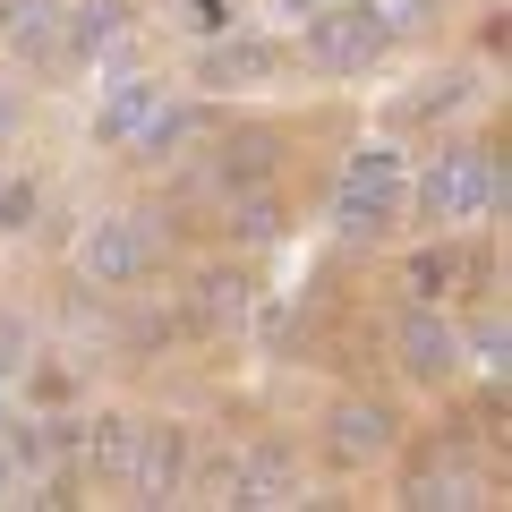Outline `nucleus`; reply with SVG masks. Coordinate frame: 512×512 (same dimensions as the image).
I'll return each instance as SVG.
<instances>
[{
  "label": "nucleus",
  "mask_w": 512,
  "mask_h": 512,
  "mask_svg": "<svg viewBox=\"0 0 512 512\" xmlns=\"http://www.w3.org/2000/svg\"><path fill=\"white\" fill-rule=\"evenodd\" d=\"M205 120H214V103H197L180 77L128 60V69H103L86 137H94V154H120V163H171L180 146H197Z\"/></svg>",
  "instance_id": "f257e3e1"
},
{
  "label": "nucleus",
  "mask_w": 512,
  "mask_h": 512,
  "mask_svg": "<svg viewBox=\"0 0 512 512\" xmlns=\"http://www.w3.org/2000/svg\"><path fill=\"white\" fill-rule=\"evenodd\" d=\"M504 128L478 120V128H444L427 137V154L410 163V222L427 231H487L504 214Z\"/></svg>",
  "instance_id": "f03ea898"
},
{
  "label": "nucleus",
  "mask_w": 512,
  "mask_h": 512,
  "mask_svg": "<svg viewBox=\"0 0 512 512\" xmlns=\"http://www.w3.org/2000/svg\"><path fill=\"white\" fill-rule=\"evenodd\" d=\"M171 265H180V239H171L163 205H103V214L69 239L77 291H103V299H146V291H163Z\"/></svg>",
  "instance_id": "7ed1b4c3"
},
{
  "label": "nucleus",
  "mask_w": 512,
  "mask_h": 512,
  "mask_svg": "<svg viewBox=\"0 0 512 512\" xmlns=\"http://www.w3.org/2000/svg\"><path fill=\"white\" fill-rule=\"evenodd\" d=\"M410 222V154L393 137H367L342 154V171L325 180V239L342 256H384Z\"/></svg>",
  "instance_id": "20e7f679"
},
{
  "label": "nucleus",
  "mask_w": 512,
  "mask_h": 512,
  "mask_svg": "<svg viewBox=\"0 0 512 512\" xmlns=\"http://www.w3.org/2000/svg\"><path fill=\"white\" fill-rule=\"evenodd\" d=\"M402 444H410L402 393H384V384H333L325 410H316L308 461H316V478H384Z\"/></svg>",
  "instance_id": "39448f33"
},
{
  "label": "nucleus",
  "mask_w": 512,
  "mask_h": 512,
  "mask_svg": "<svg viewBox=\"0 0 512 512\" xmlns=\"http://www.w3.org/2000/svg\"><path fill=\"white\" fill-rule=\"evenodd\" d=\"M384 487H393V504H410V512H487V504H504V470H495L487 453H470L453 427H436V436L410 427V444L393 453Z\"/></svg>",
  "instance_id": "423d86ee"
},
{
  "label": "nucleus",
  "mask_w": 512,
  "mask_h": 512,
  "mask_svg": "<svg viewBox=\"0 0 512 512\" xmlns=\"http://www.w3.org/2000/svg\"><path fill=\"white\" fill-rule=\"evenodd\" d=\"M376 350H384V367H393V384L419 393V402H444L461 384V316L436 308V299L393 291V308L376 316Z\"/></svg>",
  "instance_id": "0eeeda50"
},
{
  "label": "nucleus",
  "mask_w": 512,
  "mask_h": 512,
  "mask_svg": "<svg viewBox=\"0 0 512 512\" xmlns=\"http://www.w3.org/2000/svg\"><path fill=\"white\" fill-rule=\"evenodd\" d=\"M282 52H291V77H308V86H367V77H384L402 60L376 35V18H367L359 0H333L316 18H299L291 35H282Z\"/></svg>",
  "instance_id": "6e6552de"
},
{
  "label": "nucleus",
  "mask_w": 512,
  "mask_h": 512,
  "mask_svg": "<svg viewBox=\"0 0 512 512\" xmlns=\"http://www.w3.org/2000/svg\"><path fill=\"white\" fill-rule=\"evenodd\" d=\"M291 77V52H282L274 26H214V35L188 43V94L197 103H256Z\"/></svg>",
  "instance_id": "1a4fd4ad"
},
{
  "label": "nucleus",
  "mask_w": 512,
  "mask_h": 512,
  "mask_svg": "<svg viewBox=\"0 0 512 512\" xmlns=\"http://www.w3.org/2000/svg\"><path fill=\"white\" fill-rule=\"evenodd\" d=\"M197 495H214V504H308L316 495V461L299 436H282V427H265V436L231 444V453L205 461Z\"/></svg>",
  "instance_id": "9d476101"
},
{
  "label": "nucleus",
  "mask_w": 512,
  "mask_h": 512,
  "mask_svg": "<svg viewBox=\"0 0 512 512\" xmlns=\"http://www.w3.org/2000/svg\"><path fill=\"white\" fill-rule=\"evenodd\" d=\"M495 239L487 231H427L419 248L393 256V291L402 299H436V308H470L495 291Z\"/></svg>",
  "instance_id": "9b49d317"
},
{
  "label": "nucleus",
  "mask_w": 512,
  "mask_h": 512,
  "mask_svg": "<svg viewBox=\"0 0 512 512\" xmlns=\"http://www.w3.org/2000/svg\"><path fill=\"white\" fill-rule=\"evenodd\" d=\"M205 478V436L180 419V410H146L137 427V461H128V504H188Z\"/></svg>",
  "instance_id": "f8f14e48"
},
{
  "label": "nucleus",
  "mask_w": 512,
  "mask_h": 512,
  "mask_svg": "<svg viewBox=\"0 0 512 512\" xmlns=\"http://www.w3.org/2000/svg\"><path fill=\"white\" fill-rule=\"evenodd\" d=\"M171 308H180V333L197 342V333H248L256 325V274H248V256L214 248L205 265H188V282L171 291Z\"/></svg>",
  "instance_id": "ddd939ff"
},
{
  "label": "nucleus",
  "mask_w": 512,
  "mask_h": 512,
  "mask_svg": "<svg viewBox=\"0 0 512 512\" xmlns=\"http://www.w3.org/2000/svg\"><path fill=\"white\" fill-rule=\"evenodd\" d=\"M478 94H487V60H436L384 103V120H393V137H444L453 120L478 111Z\"/></svg>",
  "instance_id": "4468645a"
},
{
  "label": "nucleus",
  "mask_w": 512,
  "mask_h": 512,
  "mask_svg": "<svg viewBox=\"0 0 512 512\" xmlns=\"http://www.w3.org/2000/svg\"><path fill=\"white\" fill-rule=\"evenodd\" d=\"M120 52H137V0H69L60 77L69 69H120Z\"/></svg>",
  "instance_id": "2eb2a0df"
},
{
  "label": "nucleus",
  "mask_w": 512,
  "mask_h": 512,
  "mask_svg": "<svg viewBox=\"0 0 512 512\" xmlns=\"http://www.w3.org/2000/svg\"><path fill=\"white\" fill-rule=\"evenodd\" d=\"M453 316H461V384H504L512 325H504V308H495V291L470 299V308H453Z\"/></svg>",
  "instance_id": "dca6fc26"
},
{
  "label": "nucleus",
  "mask_w": 512,
  "mask_h": 512,
  "mask_svg": "<svg viewBox=\"0 0 512 512\" xmlns=\"http://www.w3.org/2000/svg\"><path fill=\"white\" fill-rule=\"evenodd\" d=\"M359 9L376 18V35L393 52H427V43L453 35V0H359Z\"/></svg>",
  "instance_id": "f3484780"
},
{
  "label": "nucleus",
  "mask_w": 512,
  "mask_h": 512,
  "mask_svg": "<svg viewBox=\"0 0 512 512\" xmlns=\"http://www.w3.org/2000/svg\"><path fill=\"white\" fill-rule=\"evenodd\" d=\"M35 205H43V188L26 180V171H0V231H26Z\"/></svg>",
  "instance_id": "a211bd4d"
},
{
  "label": "nucleus",
  "mask_w": 512,
  "mask_h": 512,
  "mask_svg": "<svg viewBox=\"0 0 512 512\" xmlns=\"http://www.w3.org/2000/svg\"><path fill=\"white\" fill-rule=\"evenodd\" d=\"M248 9H256V0H180V18H188V43H197V35H214V26H239Z\"/></svg>",
  "instance_id": "6ab92c4d"
},
{
  "label": "nucleus",
  "mask_w": 512,
  "mask_h": 512,
  "mask_svg": "<svg viewBox=\"0 0 512 512\" xmlns=\"http://www.w3.org/2000/svg\"><path fill=\"white\" fill-rule=\"evenodd\" d=\"M18 103H26V77H0V137L18 128Z\"/></svg>",
  "instance_id": "aec40b11"
},
{
  "label": "nucleus",
  "mask_w": 512,
  "mask_h": 512,
  "mask_svg": "<svg viewBox=\"0 0 512 512\" xmlns=\"http://www.w3.org/2000/svg\"><path fill=\"white\" fill-rule=\"evenodd\" d=\"M0 419H9V384H0Z\"/></svg>",
  "instance_id": "412c9836"
},
{
  "label": "nucleus",
  "mask_w": 512,
  "mask_h": 512,
  "mask_svg": "<svg viewBox=\"0 0 512 512\" xmlns=\"http://www.w3.org/2000/svg\"><path fill=\"white\" fill-rule=\"evenodd\" d=\"M0 18H9V0H0Z\"/></svg>",
  "instance_id": "4be33fe9"
}]
</instances>
